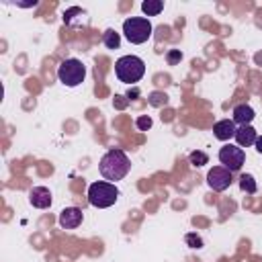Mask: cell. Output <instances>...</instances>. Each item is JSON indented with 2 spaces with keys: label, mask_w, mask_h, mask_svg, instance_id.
I'll return each instance as SVG.
<instances>
[{
  "label": "cell",
  "mask_w": 262,
  "mask_h": 262,
  "mask_svg": "<svg viewBox=\"0 0 262 262\" xmlns=\"http://www.w3.org/2000/svg\"><path fill=\"white\" fill-rule=\"evenodd\" d=\"M98 170L102 174V178L106 182H117V180H123L129 170H131V160L129 156L123 151V149H108L100 162H98Z\"/></svg>",
  "instance_id": "1"
},
{
  "label": "cell",
  "mask_w": 262,
  "mask_h": 262,
  "mask_svg": "<svg viewBox=\"0 0 262 262\" xmlns=\"http://www.w3.org/2000/svg\"><path fill=\"white\" fill-rule=\"evenodd\" d=\"M115 74H117V78H119L121 82H125V84H135V82H139V80L143 78V74H145V63H143V59L137 57V55H123V57H119L117 63H115Z\"/></svg>",
  "instance_id": "2"
},
{
  "label": "cell",
  "mask_w": 262,
  "mask_h": 262,
  "mask_svg": "<svg viewBox=\"0 0 262 262\" xmlns=\"http://www.w3.org/2000/svg\"><path fill=\"white\" fill-rule=\"evenodd\" d=\"M186 244L190 246V248H203V239H201V235H196V233H186Z\"/></svg>",
  "instance_id": "19"
},
{
  "label": "cell",
  "mask_w": 262,
  "mask_h": 262,
  "mask_svg": "<svg viewBox=\"0 0 262 262\" xmlns=\"http://www.w3.org/2000/svg\"><path fill=\"white\" fill-rule=\"evenodd\" d=\"M151 31H154L151 23L145 16H131V18H125V23H123V35L133 45L145 43L151 37Z\"/></svg>",
  "instance_id": "4"
},
{
  "label": "cell",
  "mask_w": 262,
  "mask_h": 262,
  "mask_svg": "<svg viewBox=\"0 0 262 262\" xmlns=\"http://www.w3.org/2000/svg\"><path fill=\"white\" fill-rule=\"evenodd\" d=\"M254 117H256V113H254V108L250 104H237L233 108V123H237L239 127L242 125H250L254 121Z\"/></svg>",
  "instance_id": "12"
},
{
  "label": "cell",
  "mask_w": 262,
  "mask_h": 262,
  "mask_svg": "<svg viewBox=\"0 0 262 262\" xmlns=\"http://www.w3.org/2000/svg\"><path fill=\"white\" fill-rule=\"evenodd\" d=\"M254 145H256V151H258V154H262V135H258V139H256V143H254Z\"/></svg>",
  "instance_id": "22"
},
{
  "label": "cell",
  "mask_w": 262,
  "mask_h": 262,
  "mask_svg": "<svg viewBox=\"0 0 262 262\" xmlns=\"http://www.w3.org/2000/svg\"><path fill=\"white\" fill-rule=\"evenodd\" d=\"M235 131H237V127H235L233 119H231V121H229V119H221V121H217V123L213 125V135H215L219 141H227V139L235 137Z\"/></svg>",
  "instance_id": "10"
},
{
  "label": "cell",
  "mask_w": 262,
  "mask_h": 262,
  "mask_svg": "<svg viewBox=\"0 0 262 262\" xmlns=\"http://www.w3.org/2000/svg\"><path fill=\"white\" fill-rule=\"evenodd\" d=\"M102 43H104L106 49H119V45H121V35H119L115 29H106V31L102 33Z\"/></svg>",
  "instance_id": "13"
},
{
  "label": "cell",
  "mask_w": 262,
  "mask_h": 262,
  "mask_svg": "<svg viewBox=\"0 0 262 262\" xmlns=\"http://www.w3.org/2000/svg\"><path fill=\"white\" fill-rule=\"evenodd\" d=\"M188 162H190L194 168H201V166H205V164L209 162V156H207L205 151L196 149V151H190V156H188Z\"/></svg>",
  "instance_id": "16"
},
{
  "label": "cell",
  "mask_w": 262,
  "mask_h": 262,
  "mask_svg": "<svg viewBox=\"0 0 262 262\" xmlns=\"http://www.w3.org/2000/svg\"><path fill=\"white\" fill-rule=\"evenodd\" d=\"M166 57H168V63L174 66V63H178V61L182 59V51H180V49H172V51H168Z\"/></svg>",
  "instance_id": "21"
},
{
  "label": "cell",
  "mask_w": 262,
  "mask_h": 262,
  "mask_svg": "<svg viewBox=\"0 0 262 262\" xmlns=\"http://www.w3.org/2000/svg\"><path fill=\"white\" fill-rule=\"evenodd\" d=\"M149 102H151L154 106H162V104L168 102V96L162 94V92H151V94H149Z\"/></svg>",
  "instance_id": "18"
},
{
  "label": "cell",
  "mask_w": 262,
  "mask_h": 262,
  "mask_svg": "<svg viewBox=\"0 0 262 262\" xmlns=\"http://www.w3.org/2000/svg\"><path fill=\"white\" fill-rule=\"evenodd\" d=\"M51 192H49V188H45V186H33L31 190H29V203L33 205V207H37V209H47V207H51Z\"/></svg>",
  "instance_id": "9"
},
{
  "label": "cell",
  "mask_w": 262,
  "mask_h": 262,
  "mask_svg": "<svg viewBox=\"0 0 262 262\" xmlns=\"http://www.w3.org/2000/svg\"><path fill=\"white\" fill-rule=\"evenodd\" d=\"M57 78L63 86L68 88H74V86H80L86 78V66L76 59V57H70V59H63L57 68Z\"/></svg>",
  "instance_id": "5"
},
{
  "label": "cell",
  "mask_w": 262,
  "mask_h": 262,
  "mask_svg": "<svg viewBox=\"0 0 262 262\" xmlns=\"http://www.w3.org/2000/svg\"><path fill=\"white\" fill-rule=\"evenodd\" d=\"M219 162L223 164V168H227L229 172H237L244 162H246V154L239 145H223L219 149Z\"/></svg>",
  "instance_id": "6"
},
{
  "label": "cell",
  "mask_w": 262,
  "mask_h": 262,
  "mask_svg": "<svg viewBox=\"0 0 262 262\" xmlns=\"http://www.w3.org/2000/svg\"><path fill=\"white\" fill-rule=\"evenodd\" d=\"M239 188L244 190V192H250V194H254L256 192V180H254V176L252 174H242V178H239Z\"/></svg>",
  "instance_id": "15"
},
{
  "label": "cell",
  "mask_w": 262,
  "mask_h": 262,
  "mask_svg": "<svg viewBox=\"0 0 262 262\" xmlns=\"http://www.w3.org/2000/svg\"><path fill=\"white\" fill-rule=\"evenodd\" d=\"M119 199V188L113 184V182H106V180H96L88 186V203L92 207H98V209H106L111 205H115Z\"/></svg>",
  "instance_id": "3"
},
{
  "label": "cell",
  "mask_w": 262,
  "mask_h": 262,
  "mask_svg": "<svg viewBox=\"0 0 262 262\" xmlns=\"http://www.w3.org/2000/svg\"><path fill=\"white\" fill-rule=\"evenodd\" d=\"M76 14H84V10H82L80 6H72V8H68V10L63 12V23H66V25H72Z\"/></svg>",
  "instance_id": "17"
},
{
  "label": "cell",
  "mask_w": 262,
  "mask_h": 262,
  "mask_svg": "<svg viewBox=\"0 0 262 262\" xmlns=\"http://www.w3.org/2000/svg\"><path fill=\"white\" fill-rule=\"evenodd\" d=\"M231 180H233V178H231V172H229L227 168H223V166H213V168L209 170V174H207V184H209L213 190H217V192L229 188Z\"/></svg>",
  "instance_id": "7"
},
{
  "label": "cell",
  "mask_w": 262,
  "mask_h": 262,
  "mask_svg": "<svg viewBox=\"0 0 262 262\" xmlns=\"http://www.w3.org/2000/svg\"><path fill=\"white\" fill-rule=\"evenodd\" d=\"M135 125H137L139 131H147V129L151 127V119H149L147 115H143V117H139V119L135 121Z\"/></svg>",
  "instance_id": "20"
},
{
  "label": "cell",
  "mask_w": 262,
  "mask_h": 262,
  "mask_svg": "<svg viewBox=\"0 0 262 262\" xmlns=\"http://www.w3.org/2000/svg\"><path fill=\"white\" fill-rule=\"evenodd\" d=\"M256 139H258V133H256V129H254L252 125H242V127H237V131H235V141H237L239 147H250V145L256 143Z\"/></svg>",
  "instance_id": "11"
},
{
  "label": "cell",
  "mask_w": 262,
  "mask_h": 262,
  "mask_svg": "<svg viewBox=\"0 0 262 262\" xmlns=\"http://www.w3.org/2000/svg\"><path fill=\"white\" fill-rule=\"evenodd\" d=\"M82 219H84V215L78 207H66L59 213V227L61 229H76L82 223Z\"/></svg>",
  "instance_id": "8"
},
{
  "label": "cell",
  "mask_w": 262,
  "mask_h": 262,
  "mask_svg": "<svg viewBox=\"0 0 262 262\" xmlns=\"http://www.w3.org/2000/svg\"><path fill=\"white\" fill-rule=\"evenodd\" d=\"M141 10H143L147 16H158V14L164 10V2H162V0H143V2H141Z\"/></svg>",
  "instance_id": "14"
}]
</instances>
